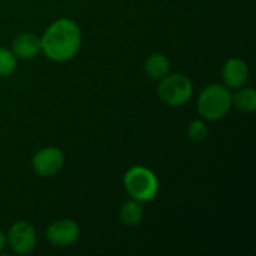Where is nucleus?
Here are the masks:
<instances>
[{
  "label": "nucleus",
  "instance_id": "obj_1",
  "mask_svg": "<svg viewBox=\"0 0 256 256\" xmlns=\"http://www.w3.org/2000/svg\"><path fill=\"white\" fill-rule=\"evenodd\" d=\"M82 45V32L76 21L57 18L40 36V52L54 63H66L76 57Z\"/></svg>",
  "mask_w": 256,
  "mask_h": 256
},
{
  "label": "nucleus",
  "instance_id": "obj_2",
  "mask_svg": "<svg viewBox=\"0 0 256 256\" xmlns=\"http://www.w3.org/2000/svg\"><path fill=\"white\" fill-rule=\"evenodd\" d=\"M232 108V90L220 82L206 86L196 99V110L202 120L218 122L230 114Z\"/></svg>",
  "mask_w": 256,
  "mask_h": 256
},
{
  "label": "nucleus",
  "instance_id": "obj_3",
  "mask_svg": "<svg viewBox=\"0 0 256 256\" xmlns=\"http://www.w3.org/2000/svg\"><path fill=\"white\" fill-rule=\"evenodd\" d=\"M123 184L128 195L132 200H136L142 204L154 201L160 189L159 178L154 174V171L142 165L130 166L124 172Z\"/></svg>",
  "mask_w": 256,
  "mask_h": 256
},
{
  "label": "nucleus",
  "instance_id": "obj_4",
  "mask_svg": "<svg viewBox=\"0 0 256 256\" xmlns=\"http://www.w3.org/2000/svg\"><path fill=\"white\" fill-rule=\"evenodd\" d=\"M158 96L168 106L172 108L183 106L194 96V82L184 74L170 72L162 80H159Z\"/></svg>",
  "mask_w": 256,
  "mask_h": 256
},
{
  "label": "nucleus",
  "instance_id": "obj_5",
  "mask_svg": "<svg viewBox=\"0 0 256 256\" xmlns=\"http://www.w3.org/2000/svg\"><path fill=\"white\" fill-rule=\"evenodd\" d=\"M6 244L15 255H28L38 244L36 230L26 220H16L6 232Z\"/></svg>",
  "mask_w": 256,
  "mask_h": 256
},
{
  "label": "nucleus",
  "instance_id": "obj_6",
  "mask_svg": "<svg viewBox=\"0 0 256 256\" xmlns=\"http://www.w3.org/2000/svg\"><path fill=\"white\" fill-rule=\"evenodd\" d=\"M64 166V153L54 146H48L34 153L32 159V168L39 177H54Z\"/></svg>",
  "mask_w": 256,
  "mask_h": 256
},
{
  "label": "nucleus",
  "instance_id": "obj_7",
  "mask_svg": "<svg viewBox=\"0 0 256 256\" xmlns=\"http://www.w3.org/2000/svg\"><path fill=\"white\" fill-rule=\"evenodd\" d=\"M80 225L72 219H58L48 225L45 237L54 248H69L80 240Z\"/></svg>",
  "mask_w": 256,
  "mask_h": 256
},
{
  "label": "nucleus",
  "instance_id": "obj_8",
  "mask_svg": "<svg viewBox=\"0 0 256 256\" xmlns=\"http://www.w3.org/2000/svg\"><path fill=\"white\" fill-rule=\"evenodd\" d=\"M220 76H222L224 86H226L230 90H237L246 86L249 80V66L243 58L231 57L224 63Z\"/></svg>",
  "mask_w": 256,
  "mask_h": 256
},
{
  "label": "nucleus",
  "instance_id": "obj_9",
  "mask_svg": "<svg viewBox=\"0 0 256 256\" xmlns=\"http://www.w3.org/2000/svg\"><path fill=\"white\" fill-rule=\"evenodd\" d=\"M10 51L20 60H32L40 54V36L33 32H22L14 38Z\"/></svg>",
  "mask_w": 256,
  "mask_h": 256
},
{
  "label": "nucleus",
  "instance_id": "obj_10",
  "mask_svg": "<svg viewBox=\"0 0 256 256\" xmlns=\"http://www.w3.org/2000/svg\"><path fill=\"white\" fill-rule=\"evenodd\" d=\"M144 72L152 80L159 81L171 72V62L165 54L153 52L144 62Z\"/></svg>",
  "mask_w": 256,
  "mask_h": 256
},
{
  "label": "nucleus",
  "instance_id": "obj_11",
  "mask_svg": "<svg viewBox=\"0 0 256 256\" xmlns=\"http://www.w3.org/2000/svg\"><path fill=\"white\" fill-rule=\"evenodd\" d=\"M118 219L126 226H136L144 219V206L136 200H129L120 206Z\"/></svg>",
  "mask_w": 256,
  "mask_h": 256
},
{
  "label": "nucleus",
  "instance_id": "obj_12",
  "mask_svg": "<svg viewBox=\"0 0 256 256\" xmlns=\"http://www.w3.org/2000/svg\"><path fill=\"white\" fill-rule=\"evenodd\" d=\"M232 106L243 112V114H252L256 110V92L252 87H240L234 90L232 93Z\"/></svg>",
  "mask_w": 256,
  "mask_h": 256
},
{
  "label": "nucleus",
  "instance_id": "obj_13",
  "mask_svg": "<svg viewBox=\"0 0 256 256\" xmlns=\"http://www.w3.org/2000/svg\"><path fill=\"white\" fill-rule=\"evenodd\" d=\"M208 126H207V122L202 120V118H198V120H192L188 126V138L192 141V142H202L208 138Z\"/></svg>",
  "mask_w": 256,
  "mask_h": 256
},
{
  "label": "nucleus",
  "instance_id": "obj_14",
  "mask_svg": "<svg viewBox=\"0 0 256 256\" xmlns=\"http://www.w3.org/2000/svg\"><path fill=\"white\" fill-rule=\"evenodd\" d=\"M16 57L10 48L0 46V78L9 76L16 70Z\"/></svg>",
  "mask_w": 256,
  "mask_h": 256
},
{
  "label": "nucleus",
  "instance_id": "obj_15",
  "mask_svg": "<svg viewBox=\"0 0 256 256\" xmlns=\"http://www.w3.org/2000/svg\"><path fill=\"white\" fill-rule=\"evenodd\" d=\"M6 246H8V244H6V234L0 230V254L4 250Z\"/></svg>",
  "mask_w": 256,
  "mask_h": 256
}]
</instances>
